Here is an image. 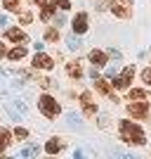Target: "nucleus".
<instances>
[{"instance_id": "obj_6", "label": "nucleus", "mask_w": 151, "mask_h": 159, "mask_svg": "<svg viewBox=\"0 0 151 159\" xmlns=\"http://www.w3.org/2000/svg\"><path fill=\"white\" fill-rule=\"evenodd\" d=\"M71 29L76 36H83V33H87V29H90V17H87V12H78L76 17H73L71 21Z\"/></svg>"}, {"instance_id": "obj_12", "label": "nucleus", "mask_w": 151, "mask_h": 159, "mask_svg": "<svg viewBox=\"0 0 151 159\" xmlns=\"http://www.w3.org/2000/svg\"><path fill=\"white\" fill-rule=\"evenodd\" d=\"M66 74H69L73 81H80V79H83V62H80V60L69 62V64H66Z\"/></svg>"}, {"instance_id": "obj_7", "label": "nucleus", "mask_w": 151, "mask_h": 159, "mask_svg": "<svg viewBox=\"0 0 151 159\" xmlns=\"http://www.w3.org/2000/svg\"><path fill=\"white\" fill-rule=\"evenodd\" d=\"M52 66H54V60L50 55H45L43 50L36 52V57H33V69H38V71H52Z\"/></svg>"}, {"instance_id": "obj_8", "label": "nucleus", "mask_w": 151, "mask_h": 159, "mask_svg": "<svg viewBox=\"0 0 151 159\" xmlns=\"http://www.w3.org/2000/svg\"><path fill=\"white\" fill-rule=\"evenodd\" d=\"M80 105H83V112L87 114V116H92V114H97V102H94V98H92V93H80Z\"/></svg>"}, {"instance_id": "obj_29", "label": "nucleus", "mask_w": 151, "mask_h": 159, "mask_svg": "<svg viewBox=\"0 0 151 159\" xmlns=\"http://www.w3.org/2000/svg\"><path fill=\"white\" fill-rule=\"evenodd\" d=\"M0 154H2V150H0Z\"/></svg>"}, {"instance_id": "obj_16", "label": "nucleus", "mask_w": 151, "mask_h": 159, "mask_svg": "<svg viewBox=\"0 0 151 159\" xmlns=\"http://www.w3.org/2000/svg\"><path fill=\"white\" fill-rule=\"evenodd\" d=\"M146 88H130L128 90V100H146Z\"/></svg>"}, {"instance_id": "obj_23", "label": "nucleus", "mask_w": 151, "mask_h": 159, "mask_svg": "<svg viewBox=\"0 0 151 159\" xmlns=\"http://www.w3.org/2000/svg\"><path fill=\"white\" fill-rule=\"evenodd\" d=\"M19 21H21V24H31V21H33V14L26 12V10H24V12L19 10Z\"/></svg>"}, {"instance_id": "obj_1", "label": "nucleus", "mask_w": 151, "mask_h": 159, "mask_svg": "<svg viewBox=\"0 0 151 159\" xmlns=\"http://www.w3.org/2000/svg\"><path fill=\"white\" fill-rule=\"evenodd\" d=\"M118 133H120V140L128 143V145H144L146 143L144 128L139 126V124H135V121H120Z\"/></svg>"}, {"instance_id": "obj_22", "label": "nucleus", "mask_w": 151, "mask_h": 159, "mask_svg": "<svg viewBox=\"0 0 151 159\" xmlns=\"http://www.w3.org/2000/svg\"><path fill=\"white\" fill-rule=\"evenodd\" d=\"M12 133H14V138H17V140H26V138H28V131H26L24 126H17Z\"/></svg>"}, {"instance_id": "obj_2", "label": "nucleus", "mask_w": 151, "mask_h": 159, "mask_svg": "<svg viewBox=\"0 0 151 159\" xmlns=\"http://www.w3.org/2000/svg\"><path fill=\"white\" fill-rule=\"evenodd\" d=\"M38 109H40V114H43L45 119H57V116L61 114L59 102H57L50 93H43V95L38 98Z\"/></svg>"}, {"instance_id": "obj_24", "label": "nucleus", "mask_w": 151, "mask_h": 159, "mask_svg": "<svg viewBox=\"0 0 151 159\" xmlns=\"http://www.w3.org/2000/svg\"><path fill=\"white\" fill-rule=\"evenodd\" d=\"M142 81H144L146 86H149V88H151V66H146L144 71H142Z\"/></svg>"}, {"instance_id": "obj_10", "label": "nucleus", "mask_w": 151, "mask_h": 159, "mask_svg": "<svg viewBox=\"0 0 151 159\" xmlns=\"http://www.w3.org/2000/svg\"><path fill=\"white\" fill-rule=\"evenodd\" d=\"M87 60H90L94 66H106L109 55H106L104 50H97V48H94V50H90V52H87Z\"/></svg>"}, {"instance_id": "obj_17", "label": "nucleus", "mask_w": 151, "mask_h": 159, "mask_svg": "<svg viewBox=\"0 0 151 159\" xmlns=\"http://www.w3.org/2000/svg\"><path fill=\"white\" fill-rule=\"evenodd\" d=\"M12 143V133L7 131V128H0V150L5 152V147Z\"/></svg>"}, {"instance_id": "obj_25", "label": "nucleus", "mask_w": 151, "mask_h": 159, "mask_svg": "<svg viewBox=\"0 0 151 159\" xmlns=\"http://www.w3.org/2000/svg\"><path fill=\"white\" fill-rule=\"evenodd\" d=\"M66 43H69V48H71V50H78V48L83 45V43H80L78 38H73V36H71V38H69V40H66Z\"/></svg>"}, {"instance_id": "obj_5", "label": "nucleus", "mask_w": 151, "mask_h": 159, "mask_svg": "<svg viewBox=\"0 0 151 159\" xmlns=\"http://www.w3.org/2000/svg\"><path fill=\"white\" fill-rule=\"evenodd\" d=\"M111 12L116 14L118 19H130L132 17V0H113Z\"/></svg>"}, {"instance_id": "obj_15", "label": "nucleus", "mask_w": 151, "mask_h": 159, "mask_svg": "<svg viewBox=\"0 0 151 159\" xmlns=\"http://www.w3.org/2000/svg\"><path fill=\"white\" fill-rule=\"evenodd\" d=\"M54 10H57V7L52 5V0H50V2H40V19L50 21L54 17Z\"/></svg>"}, {"instance_id": "obj_9", "label": "nucleus", "mask_w": 151, "mask_h": 159, "mask_svg": "<svg viewBox=\"0 0 151 159\" xmlns=\"http://www.w3.org/2000/svg\"><path fill=\"white\" fill-rule=\"evenodd\" d=\"M94 88H97V93L99 95H106V98H113V102H118V98L113 95V90H111V83L106 79H94Z\"/></svg>"}, {"instance_id": "obj_3", "label": "nucleus", "mask_w": 151, "mask_h": 159, "mask_svg": "<svg viewBox=\"0 0 151 159\" xmlns=\"http://www.w3.org/2000/svg\"><path fill=\"white\" fill-rule=\"evenodd\" d=\"M132 79H135V66L128 64L118 76H113V88H116V90H128L130 83H132Z\"/></svg>"}, {"instance_id": "obj_20", "label": "nucleus", "mask_w": 151, "mask_h": 159, "mask_svg": "<svg viewBox=\"0 0 151 159\" xmlns=\"http://www.w3.org/2000/svg\"><path fill=\"white\" fill-rule=\"evenodd\" d=\"M52 5L59 7L61 12H69V10H71V0H52Z\"/></svg>"}, {"instance_id": "obj_19", "label": "nucleus", "mask_w": 151, "mask_h": 159, "mask_svg": "<svg viewBox=\"0 0 151 159\" xmlns=\"http://www.w3.org/2000/svg\"><path fill=\"white\" fill-rule=\"evenodd\" d=\"M45 40L47 43H57V40H59V31H57V29H47L45 31Z\"/></svg>"}, {"instance_id": "obj_18", "label": "nucleus", "mask_w": 151, "mask_h": 159, "mask_svg": "<svg viewBox=\"0 0 151 159\" xmlns=\"http://www.w3.org/2000/svg\"><path fill=\"white\" fill-rule=\"evenodd\" d=\"M2 7H5L7 12H17V14H19V10H21L19 0H2Z\"/></svg>"}, {"instance_id": "obj_28", "label": "nucleus", "mask_w": 151, "mask_h": 159, "mask_svg": "<svg viewBox=\"0 0 151 159\" xmlns=\"http://www.w3.org/2000/svg\"><path fill=\"white\" fill-rule=\"evenodd\" d=\"M31 2H38V5H40V0H31Z\"/></svg>"}, {"instance_id": "obj_14", "label": "nucleus", "mask_w": 151, "mask_h": 159, "mask_svg": "<svg viewBox=\"0 0 151 159\" xmlns=\"http://www.w3.org/2000/svg\"><path fill=\"white\" fill-rule=\"evenodd\" d=\"M26 45H24V43H17V48H12V50H10V52H7V60L10 62H21L24 60V57H26Z\"/></svg>"}, {"instance_id": "obj_26", "label": "nucleus", "mask_w": 151, "mask_h": 159, "mask_svg": "<svg viewBox=\"0 0 151 159\" xmlns=\"http://www.w3.org/2000/svg\"><path fill=\"white\" fill-rule=\"evenodd\" d=\"M7 52H10V50H7V48H5V43L0 40V60H2V57H7Z\"/></svg>"}, {"instance_id": "obj_4", "label": "nucleus", "mask_w": 151, "mask_h": 159, "mask_svg": "<svg viewBox=\"0 0 151 159\" xmlns=\"http://www.w3.org/2000/svg\"><path fill=\"white\" fill-rule=\"evenodd\" d=\"M128 114L132 119H146L149 116V102H144V100H130Z\"/></svg>"}, {"instance_id": "obj_11", "label": "nucleus", "mask_w": 151, "mask_h": 159, "mask_svg": "<svg viewBox=\"0 0 151 159\" xmlns=\"http://www.w3.org/2000/svg\"><path fill=\"white\" fill-rule=\"evenodd\" d=\"M5 38H7V40H12V43H26L28 36H26V31H21V29L10 26V29L5 31Z\"/></svg>"}, {"instance_id": "obj_13", "label": "nucleus", "mask_w": 151, "mask_h": 159, "mask_svg": "<svg viewBox=\"0 0 151 159\" xmlns=\"http://www.w3.org/2000/svg\"><path fill=\"white\" fill-rule=\"evenodd\" d=\"M64 145H66L64 138H50V140L45 143V152H47V154H59L61 150H64Z\"/></svg>"}, {"instance_id": "obj_27", "label": "nucleus", "mask_w": 151, "mask_h": 159, "mask_svg": "<svg viewBox=\"0 0 151 159\" xmlns=\"http://www.w3.org/2000/svg\"><path fill=\"white\" fill-rule=\"evenodd\" d=\"M0 26H7V17L5 14H0Z\"/></svg>"}, {"instance_id": "obj_21", "label": "nucleus", "mask_w": 151, "mask_h": 159, "mask_svg": "<svg viewBox=\"0 0 151 159\" xmlns=\"http://www.w3.org/2000/svg\"><path fill=\"white\" fill-rule=\"evenodd\" d=\"M38 152H40L38 145H28V147H24V150H21V157H33V154H38Z\"/></svg>"}]
</instances>
